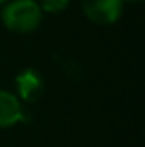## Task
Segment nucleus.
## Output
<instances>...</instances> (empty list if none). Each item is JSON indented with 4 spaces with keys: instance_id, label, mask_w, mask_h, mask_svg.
<instances>
[{
    "instance_id": "1",
    "label": "nucleus",
    "mask_w": 145,
    "mask_h": 147,
    "mask_svg": "<svg viewBox=\"0 0 145 147\" xmlns=\"http://www.w3.org/2000/svg\"><path fill=\"white\" fill-rule=\"evenodd\" d=\"M43 21V10L36 0H10L2 9V22L14 33H33Z\"/></svg>"
},
{
    "instance_id": "2",
    "label": "nucleus",
    "mask_w": 145,
    "mask_h": 147,
    "mask_svg": "<svg viewBox=\"0 0 145 147\" xmlns=\"http://www.w3.org/2000/svg\"><path fill=\"white\" fill-rule=\"evenodd\" d=\"M82 10L91 22L109 26L119 19L123 12V0H82Z\"/></svg>"
},
{
    "instance_id": "3",
    "label": "nucleus",
    "mask_w": 145,
    "mask_h": 147,
    "mask_svg": "<svg viewBox=\"0 0 145 147\" xmlns=\"http://www.w3.org/2000/svg\"><path fill=\"white\" fill-rule=\"evenodd\" d=\"M17 99L24 103H36L44 92V79L36 69H24L15 77Z\"/></svg>"
},
{
    "instance_id": "4",
    "label": "nucleus",
    "mask_w": 145,
    "mask_h": 147,
    "mask_svg": "<svg viewBox=\"0 0 145 147\" xmlns=\"http://www.w3.org/2000/svg\"><path fill=\"white\" fill-rule=\"evenodd\" d=\"M24 116L21 101L9 91L0 89V128H9L19 123Z\"/></svg>"
},
{
    "instance_id": "5",
    "label": "nucleus",
    "mask_w": 145,
    "mask_h": 147,
    "mask_svg": "<svg viewBox=\"0 0 145 147\" xmlns=\"http://www.w3.org/2000/svg\"><path fill=\"white\" fill-rule=\"evenodd\" d=\"M70 5V0H41L39 7L43 12L48 14H60L63 10H67V7Z\"/></svg>"
},
{
    "instance_id": "6",
    "label": "nucleus",
    "mask_w": 145,
    "mask_h": 147,
    "mask_svg": "<svg viewBox=\"0 0 145 147\" xmlns=\"http://www.w3.org/2000/svg\"><path fill=\"white\" fill-rule=\"evenodd\" d=\"M63 70H67L65 74H68V72H70V70H68V65H67V63H65V67H63ZM72 70H73L75 74H77V70H79V65H77V63L73 65V69H72Z\"/></svg>"
},
{
    "instance_id": "7",
    "label": "nucleus",
    "mask_w": 145,
    "mask_h": 147,
    "mask_svg": "<svg viewBox=\"0 0 145 147\" xmlns=\"http://www.w3.org/2000/svg\"><path fill=\"white\" fill-rule=\"evenodd\" d=\"M123 2H130V3H140L142 0H123Z\"/></svg>"
},
{
    "instance_id": "8",
    "label": "nucleus",
    "mask_w": 145,
    "mask_h": 147,
    "mask_svg": "<svg viewBox=\"0 0 145 147\" xmlns=\"http://www.w3.org/2000/svg\"><path fill=\"white\" fill-rule=\"evenodd\" d=\"M7 2H9V0H0V5H5Z\"/></svg>"
}]
</instances>
